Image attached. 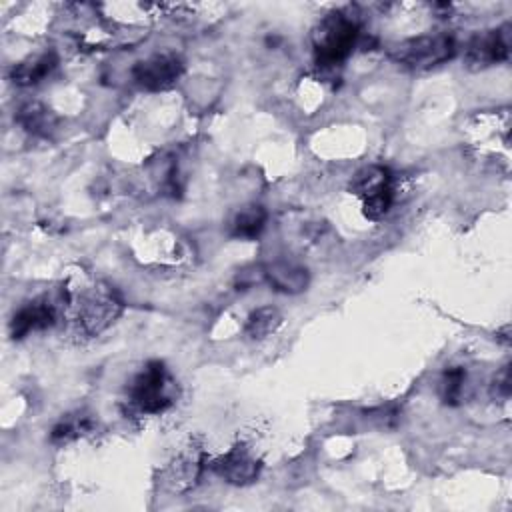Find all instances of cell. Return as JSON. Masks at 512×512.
I'll return each instance as SVG.
<instances>
[{
	"instance_id": "obj_7",
	"label": "cell",
	"mask_w": 512,
	"mask_h": 512,
	"mask_svg": "<svg viewBox=\"0 0 512 512\" xmlns=\"http://www.w3.org/2000/svg\"><path fill=\"white\" fill-rule=\"evenodd\" d=\"M64 306L66 304H64V296L62 294H58V296L44 294V296L34 298L32 302L24 304L12 316V322H10L12 338H24L30 332L50 328L58 320V316H60Z\"/></svg>"
},
{
	"instance_id": "obj_16",
	"label": "cell",
	"mask_w": 512,
	"mask_h": 512,
	"mask_svg": "<svg viewBox=\"0 0 512 512\" xmlns=\"http://www.w3.org/2000/svg\"><path fill=\"white\" fill-rule=\"evenodd\" d=\"M464 384H466V370L460 366H452L444 372L440 390H442V400L446 404H458L464 394Z\"/></svg>"
},
{
	"instance_id": "obj_9",
	"label": "cell",
	"mask_w": 512,
	"mask_h": 512,
	"mask_svg": "<svg viewBox=\"0 0 512 512\" xmlns=\"http://www.w3.org/2000/svg\"><path fill=\"white\" fill-rule=\"evenodd\" d=\"M210 468L216 476H220L224 482L232 486H248L256 482V478L260 476L262 462L256 458L252 448L236 444L222 456L214 458L210 462Z\"/></svg>"
},
{
	"instance_id": "obj_10",
	"label": "cell",
	"mask_w": 512,
	"mask_h": 512,
	"mask_svg": "<svg viewBox=\"0 0 512 512\" xmlns=\"http://www.w3.org/2000/svg\"><path fill=\"white\" fill-rule=\"evenodd\" d=\"M184 72V62L174 54H154L146 60H140L132 68L134 82L150 92L166 90L178 82Z\"/></svg>"
},
{
	"instance_id": "obj_5",
	"label": "cell",
	"mask_w": 512,
	"mask_h": 512,
	"mask_svg": "<svg viewBox=\"0 0 512 512\" xmlns=\"http://www.w3.org/2000/svg\"><path fill=\"white\" fill-rule=\"evenodd\" d=\"M350 190L362 198L364 216L370 220L382 218L394 200L392 176L382 166H366L358 170L350 182Z\"/></svg>"
},
{
	"instance_id": "obj_1",
	"label": "cell",
	"mask_w": 512,
	"mask_h": 512,
	"mask_svg": "<svg viewBox=\"0 0 512 512\" xmlns=\"http://www.w3.org/2000/svg\"><path fill=\"white\" fill-rule=\"evenodd\" d=\"M176 396V380L158 360L146 362L126 386L128 410L140 416H156L166 412L176 402Z\"/></svg>"
},
{
	"instance_id": "obj_8",
	"label": "cell",
	"mask_w": 512,
	"mask_h": 512,
	"mask_svg": "<svg viewBox=\"0 0 512 512\" xmlns=\"http://www.w3.org/2000/svg\"><path fill=\"white\" fill-rule=\"evenodd\" d=\"M204 468H206L204 448L200 444L192 442V444L184 446L172 458V462L164 468L162 480L168 486V490H172L176 494H184V492H190L200 482Z\"/></svg>"
},
{
	"instance_id": "obj_11",
	"label": "cell",
	"mask_w": 512,
	"mask_h": 512,
	"mask_svg": "<svg viewBox=\"0 0 512 512\" xmlns=\"http://www.w3.org/2000/svg\"><path fill=\"white\" fill-rule=\"evenodd\" d=\"M266 280L272 284L274 290L284 294H300L308 288L310 276L304 266H298L294 262L278 260L264 268Z\"/></svg>"
},
{
	"instance_id": "obj_3",
	"label": "cell",
	"mask_w": 512,
	"mask_h": 512,
	"mask_svg": "<svg viewBox=\"0 0 512 512\" xmlns=\"http://www.w3.org/2000/svg\"><path fill=\"white\" fill-rule=\"evenodd\" d=\"M456 54V40L448 32L420 34L388 46V58L410 70H428Z\"/></svg>"
},
{
	"instance_id": "obj_12",
	"label": "cell",
	"mask_w": 512,
	"mask_h": 512,
	"mask_svg": "<svg viewBox=\"0 0 512 512\" xmlns=\"http://www.w3.org/2000/svg\"><path fill=\"white\" fill-rule=\"evenodd\" d=\"M56 64H58L56 54L46 52V54H40L32 60L16 64L10 72V78L18 86H32V84H38L40 80H44L56 68Z\"/></svg>"
},
{
	"instance_id": "obj_6",
	"label": "cell",
	"mask_w": 512,
	"mask_h": 512,
	"mask_svg": "<svg viewBox=\"0 0 512 512\" xmlns=\"http://www.w3.org/2000/svg\"><path fill=\"white\" fill-rule=\"evenodd\" d=\"M510 26L486 30L470 38L464 52V62L470 70H484L500 64L510 56Z\"/></svg>"
},
{
	"instance_id": "obj_13",
	"label": "cell",
	"mask_w": 512,
	"mask_h": 512,
	"mask_svg": "<svg viewBox=\"0 0 512 512\" xmlns=\"http://www.w3.org/2000/svg\"><path fill=\"white\" fill-rule=\"evenodd\" d=\"M266 226V210L260 204H248L232 220V236L254 240Z\"/></svg>"
},
{
	"instance_id": "obj_2",
	"label": "cell",
	"mask_w": 512,
	"mask_h": 512,
	"mask_svg": "<svg viewBox=\"0 0 512 512\" xmlns=\"http://www.w3.org/2000/svg\"><path fill=\"white\" fill-rule=\"evenodd\" d=\"M360 36L358 20L346 12L336 10L324 16L312 32L314 58L318 66L334 68L340 66L354 50Z\"/></svg>"
},
{
	"instance_id": "obj_4",
	"label": "cell",
	"mask_w": 512,
	"mask_h": 512,
	"mask_svg": "<svg viewBox=\"0 0 512 512\" xmlns=\"http://www.w3.org/2000/svg\"><path fill=\"white\" fill-rule=\"evenodd\" d=\"M122 298L114 288L98 284L84 292L74 308V324L78 332L94 338L108 330L122 314Z\"/></svg>"
},
{
	"instance_id": "obj_15",
	"label": "cell",
	"mask_w": 512,
	"mask_h": 512,
	"mask_svg": "<svg viewBox=\"0 0 512 512\" xmlns=\"http://www.w3.org/2000/svg\"><path fill=\"white\" fill-rule=\"evenodd\" d=\"M280 324H282V314L272 306H262V308H256L246 318L244 332L252 340H262V338L274 334L280 328Z\"/></svg>"
},
{
	"instance_id": "obj_18",
	"label": "cell",
	"mask_w": 512,
	"mask_h": 512,
	"mask_svg": "<svg viewBox=\"0 0 512 512\" xmlns=\"http://www.w3.org/2000/svg\"><path fill=\"white\" fill-rule=\"evenodd\" d=\"M490 394H492L494 400H506V398L510 396V370H508V366H504V368L494 376Z\"/></svg>"
},
{
	"instance_id": "obj_17",
	"label": "cell",
	"mask_w": 512,
	"mask_h": 512,
	"mask_svg": "<svg viewBox=\"0 0 512 512\" xmlns=\"http://www.w3.org/2000/svg\"><path fill=\"white\" fill-rule=\"evenodd\" d=\"M90 428L88 418H62L54 428H52V440L54 442H68L76 436H80L84 430Z\"/></svg>"
},
{
	"instance_id": "obj_14",
	"label": "cell",
	"mask_w": 512,
	"mask_h": 512,
	"mask_svg": "<svg viewBox=\"0 0 512 512\" xmlns=\"http://www.w3.org/2000/svg\"><path fill=\"white\" fill-rule=\"evenodd\" d=\"M18 124L34 134V136H48L54 128V116L48 108H44L42 104L38 102H28L24 104L20 110H18V116H16Z\"/></svg>"
}]
</instances>
